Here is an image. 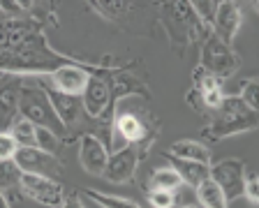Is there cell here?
Returning <instances> with one entry per match:
<instances>
[{
    "label": "cell",
    "mask_w": 259,
    "mask_h": 208,
    "mask_svg": "<svg viewBox=\"0 0 259 208\" xmlns=\"http://www.w3.org/2000/svg\"><path fill=\"white\" fill-rule=\"evenodd\" d=\"M63 65H95V63H83L76 60L72 56H65L56 49H51V44L47 42L44 30H35L26 42L14 51H0V72L14 76H28L37 74L47 76L51 72H56Z\"/></svg>",
    "instance_id": "obj_1"
},
{
    "label": "cell",
    "mask_w": 259,
    "mask_h": 208,
    "mask_svg": "<svg viewBox=\"0 0 259 208\" xmlns=\"http://www.w3.org/2000/svg\"><path fill=\"white\" fill-rule=\"evenodd\" d=\"M259 128V116L250 107H245L238 97H222L220 107L213 111V123L201 130V137L208 141L234 137V134L252 132Z\"/></svg>",
    "instance_id": "obj_2"
},
{
    "label": "cell",
    "mask_w": 259,
    "mask_h": 208,
    "mask_svg": "<svg viewBox=\"0 0 259 208\" xmlns=\"http://www.w3.org/2000/svg\"><path fill=\"white\" fill-rule=\"evenodd\" d=\"M19 113H21V118L30 120L35 128L51 130L58 139L67 137V128L56 116L51 100L39 84H21V88H19Z\"/></svg>",
    "instance_id": "obj_3"
},
{
    "label": "cell",
    "mask_w": 259,
    "mask_h": 208,
    "mask_svg": "<svg viewBox=\"0 0 259 208\" xmlns=\"http://www.w3.org/2000/svg\"><path fill=\"white\" fill-rule=\"evenodd\" d=\"M113 132L118 134V150L123 146L135 144L141 150L146 144H151V139L155 134V128H151V113L144 109H123L120 104L113 107V120H111Z\"/></svg>",
    "instance_id": "obj_4"
},
{
    "label": "cell",
    "mask_w": 259,
    "mask_h": 208,
    "mask_svg": "<svg viewBox=\"0 0 259 208\" xmlns=\"http://www.w3.org/2000/svg\"><path fill=\"white\" fill-rule=\"evenodd\" d=\"M164 14H167V30L176 44H192L201 37L208 35V28L194 16L190 3H164Z\"/></svg>",
    "instance_id": "obj_5"
},
{
    "label": "cell",
    "mask_w": 259,
    "mask_h": 208,
    "mask_svg": "<svg viewBox=\"0 0 259 208\" xmlns=\"http://www.w3.org/2000/svg\"><path fill=\"white\" fill-rule=\"evenodd\" d=\"M238 63H241V60H238V56L234 54V49L229 47V44H222L213 32L206 35L204 47H201L199 67H204L206 72H210V74L220 81V79L232 76L238 69Z\"/></svg>",
    "instance_id": "obj_6"
},
{
    "label": "cell",
    "mask_w": 259,
    "mask_h": 208,
    "mask_svg": "<svg viewBox=\"0 0 259 208\" xmlns=\"http://www.w3.org/2000/svg\"><path fill=\"white\" fill-rule=\"evenodd\" d=\"M81 102H83V111L93 118V120H104L111 123L113 120V104L111 91H109V81L104 74H91L86 84V91L81 93Z\"/></svg>",
    "instance_id": "obj_7"
},
{
    "label": "cell",
    "mask_w": 259,
    "mask_h": 208,
    "mask_svg": "<svg viewBox=\"0 0 259 208\" xmlns=\"http://www.w3.org/2000/svg\"><path fill=\"white\" fill-rule=\"evenodd\" d=\"M208 176L222 190L227 201L243 197V183H245V162L238 157H227L208 167Z\"/></svg>",
    "instance_id": "obj_8"
},
{
    "label": "cell",
    "mask_w": 259,
    "mask_h": 208,
    "mask_svg": "<svg viewBox=\"0 0 259 208\" xmlns=\"http://www.w3.org/2000/svg\"><path fill=\"white\" fill-rule=\"evenodd\" d=\"M21 192L26 194L28 199L42 203V206L49 208H58L63 203L65 197V187L60 181L49 176H37V174H26L21 171Z\"/></svg>",
    "instance_id": "obj_9"
},
{
    "label": "cell",
    "mask_w": 259,
    "mask_h": 208,
    "mask_svg": "<svg viewBox=\"0 0 259 208\" xmlns=\"http://www.w3.org/2000/svg\"><path fill=\"white\" fill-rule=\"evenodd\" d=\"M141 153H144V150L135 144L123 146L120 150H113V153L109 155L102 176L107 178L109 183H118V185L132 183L135 181V174H137V167H139V162H141Z\"/></svg>",
    "instance_id": "obj_10"
},
{
    "label": "cell",
    "mask_w": 259,
    "mask_h": 208,
    "mask_svg": "<svg viewBox=\"0 0 259 208\" xmlns=\"http://www.w3.org/2000/svg\"><path fill=\"white\" fill-rule=\"evenodd\" d=\"M14 164L26 174H37V176L56 178V174L63 171V164L56 155L37 148V146H19L14 155Z\"/></svg>",
    "instance_id": "obj_11"
},
{
    "label": "cell",
    "mask_w": 259,
    "mask_h": 208,
    "mask_svg": "<svg viewBox=\"0 0 259 208\" xmlns=\"http://www.w3.org/2000/svg\"><path fill=\"white\" fill-rule=\"evenodd\" d=\"M109 160V150L102 144V139L95 134H81L79 141V162L91 176H102Z\"/></svg>",
    "instance_id": "obj_12"
},
{
    "label": "cell",
    "mask_w": 259,
    "mask_h": 208,
    "mask_svg": "<svg viewBox=\"0 0 259 208\" xmlns=\"http://www.w3.org/2000/svg\"><path fill=\"white\" fill-rule=\"evenodd\" d=\"M241 23H243V14H241V10H238V5L232 3V0H225V3H218L215 21L210 26V32H213L222 44H229V47H232Z\"/></svg>",
    "instance_id": "obj_13"
},
{
    "label": "cell",
    "mask_w": 259,
    "mask_h": 208,
    "mask_svg": "<svg viewBox=\"0 0 259 208\" xmlns=\"http://www.w3.org/2000/svg\"><path fill=\"white\" fill-rule=\"evenodd\" d=\"M42 88L47 91L49 100H51V107H54L56 116L60 118V123L67 128V132L74 130V125L79 123L81 116H83V102H81V97L65 95V93H58V91H54V88H49V86H42Z\"/></svg>",
    "instance_id": "obj_14"
},
{
    "label": "cell",
    "mask_w": 259,
    "mask_h": 208,
    "mask_svg": "<svg viewBox=\"0 0 259 208\" xmlns=\"http://www.w3.org/2000/svg\"><path fill=\"white\" fill-rule=\"evenodd\" d=\"M39 28L42 26L35 19H5L0 23V51L19 49Z\"/></svg>",
    "instance_id": "obj_15"
},
{
    "label": "cell",
    "mask_w": 259,
    "mask_h": 208,
    "mask_svg": "<svg viewBox=\"0 0 259 208\" xmlns=\"http://www.w3.org/2000/svg\"><path fill=\"white\" fill-rule=\"evenodd\" d=\"M23 76H12V81H0V132H10L19 120V88Z\"/></svg>",
    "instance_id": "obj_16"
},
{
    "label": "cell",
    "mask_w": 259,
    "mask_h": 208,
    "mask_svg": "<svg viewBox=\"0 0 259 208\" xmlns=\"http://www.w3.org/2000/svg\"><path fill=\"white\" fill-rule=\"evenodd\" d=\"M109 91H111V102L116 104L118 100H125V97H135V95H144L146 100L151 97V91L148 86L141 84V79L132 74H116L111 81H109Z\"/></svg>",
    "instance_id": "obj_17"
},
{
    "label": "cell",
    "mask_w": 259,
    "mask_h": 208,
    "mask_svg": "<svg viewBox=\"0 0 259 208\" xmlns=\"http://www.w3.org/2000/svg\"><path fill=\"white\" fill-rule=\"evenodd\" d=\"M167 160L171 162V167L176 169V174L181 176V181L188 183V185H192V187H197L201 181L208 178V164L181 160V157H174V155H169V153H167Z\"/></svg>",
    "instance_id": "obj_18"
},
{
    "label": "cell",
    "mask_w": 259,
    "mask_h": 208,
    "mask_svg": "<svg viewBox=\"0 0 259 208\" xmlns=\"http://www.w3.org/2000/svg\"><path fill=\"white\" fill-rule=\"evenodd\" d=\"M169 155L174 157H181V160H190V162H201V164H208L210 162V150L206 148L199 141H174L169 146Z\"/></svg>",
    "instance_id": "obj_19"
},
{
    "label": "cell",
    "mask_w": 259,
    "mask_h": 208,
    "mask_svg": "<svg viewBox=\"0 0 259 208\" xmlns=\"http://www.w3.org/2000/svg\"><path fill=\"white\" fill-rule=\"evenodd\" d=\"M194 190H197V199H199V203L204 208H227V203H229L220 187L210 181V176L206 181H201Z\"/></svg>",
    "instance_id": "obj_20"
},
{
    "label": "cell",
    "mask_w": 259,
    "mask_h": 208,
    "mask_svg": "<svg viewBox=\"0 0 259 208\" xmlns=\"http://www.w3.org/2000/svg\"><path fill=\"white\" fill-rule=\"evenodd\" d=\"M181 185H183V181H181V176L176 174L174 167H160L148 178V190H169V192H176Z\"/></svg>",
    "instance_id": "obj_21"
},
{
    "label": "cell",
    "mask_w": 259,
    "mask_h": 208,
    "mask_svg": "<svg viewBox=\"0 0 259 208\" xmlns=\"http://www.w3.org/2000/svg\"><path fill=\"white\" fill-rule=\"evenodd\" d=\"M21 169L14 164V160L10 162H0V192L5 194H12V192H21Z\"/></svg>",
    "instance_id": "obj_22"
},
{
    "label": "cell",
    "mask_w": 259,
    "mask_h": 208,
    "mask_svg": "<svg viewBox=\"0 0 259 208\" xmlns=\"http://www.w3.org/2000/svg\"><path fill=\"white\" fill-rule=\"evenodd\" d=\"M83 194L88 199H93L95 203H100L102 208H141L137 201H130L125 197H113V194H104L100 190H93V187H83Z\"/></svg>",
    "instance_id": "obj_23"
},
{
    "label": "cell",
    "mask_w": 259,
    "mask_h": 208,
    "mask_svg": "<svg viewBox=\"0 0 259 208\" xmlns=\"http://www.w3.org/2000/svg\"><path fill=\"white\" fill-rule=\"evenodd\" d=\"M91 7L97 14H102L104 19L113 21V19H120L123 14H127L130 3H125V0H95V3H91Z\"/></svg>",
    "instance_id": "obj_24"
},
{
    "label": "cell",
    "mask_w": 259,
    "mask_h": 208,
    "mask_svg": "<svg viewBox=\"0 0 259 208\" xmlns=\"http://www.w3.org/2000/svg\"><path fill=\"white\" fill-rule=\"evenodd\" d=\"M35 125L26 118H19L14 125H12V137L16 139V144L19 146H37V137H35Z\"/></svg>",
    "instance_id": "obj_25"
},
{
    "label": "cell",
    "mask_w": 259,
    "mask_h": 208,
    "mask_svg": "<svg viewBox=\"0 0 259 208\" xmlns=\"http://www.w3.org/2000/svg\"><path fill=\"white\" fill-rule=\"evenodd\" d=\"M190 7H192L194 16H197L204 26H208V28L213 26V21H215V12H218L215 0H192Z\"/></svg>",
    "instance_id": "obj_26"
},
{
    "label": "cell",
    "mask_w": 259,
    "mask_h": 208,
    "mask_svg": "<svg viewBox=\"0 0 259 208\" xmlns=\"http://www.w3.org/2000/svg\"><path fill=\"white\" fill-rule=\"evenodd\" d=\"M192 91H197L199 95H204V93H210L215 91V88H220V81L215 79V76L210 74V72H206L204 67H197L192 72Z\"/></svg>",
    "instance_id": "obj_27"
},
{
    "label": "cell",
    "mask_w": 259,
    "mask_h": 208,
    "mask_svg": "<svg viewBox=\"0 0 259 208\" xmlns=\"http://www.w3.org/2000/svg\"><path fill=\"white\" fill-rule=\"evenodd\" d=\"M35 137H37V148L47 150V153H51V155L58 153L60 139L56 137V134L51 132V130H47V128H37V130H35Z\"/></svg>",
    "instance_id": "obj_28"
},
{
    "label": "cell",
    "mask_w": 259,
    "mask_h": 208,
    "mask_svg": "<svg viewBox=\"0 0 259 208\" xmlns=\"http://www.w3.org/2000/svg\"><path fill=\"white\" fill-rule=\"evenodd\" d=\"M259 86H257V79H248L245 84L241 86V95H238V100L245 104V107H250L252 111H257V104H259Z\"/></svg>",
    "instance_id": "obj_29"
},
{
    "label": "cell",
    "mask_w": 259,
    "mask_h": 208,
    "mask_svg": "<svg viewBox=\"0 0 259 208\" xmlns=\"http://www.w3.org/2000/svg\"><path fill=\"white\" fill-rule=\"evenodd\" d=\"M16 150H19V144H16V139L12 137V132H0V162L14 160Z\"/></svg>",
    "instance_id": "obj_30"
},
{
    "label": "cell",
    "mask_w": 259,
    "mask_h": 208,
    "mask_svg": "<svg viewBox=\"0 0 259 208\" xmlns=\"http://www.w3.org/2000/svg\"><path fill=\"white\" fill-rule=\"evenodd\" d=\"M174 201H176V194L169 190H151L148 192V203L153 208H171Z\"/></svg>",
    "instance_id": "obj_31"
},
{
    "label": "cell",
    "mask_w": 259,
    "mask_h": 208,
    "mask_svg": "<svg viewBox=\"0 0 259 208\" xmlns=\"http://www.w3.org/2000/svg\"><path fill=\"white\" fill-rule=\"evenodd\" d=\"M243 194L248 197L250 203H259V181L254 174L245 171V183H243Z\"/></svg>",
    "instance_id": "obj_32"
},
{
    "label": "cell",
    "mask_w": 259,
    "mask_h": 208,
    "mask_svg": "<svg viewBox=\"0 0 259 208\" xmlns=\"http://www.w3.org/2000/svg\"><path fill=\"white\" fill-rule=\"evenodd\" d=\"M58 208H86V203H83L79 192H70L63 197V203H60Z\"/></svg>",
    "instance_id": "obj_33"
},
{
    "label": "cell",
    "mask_w": 259,
    "mask_h": 208,
    "mask_svg": "<svg viewBox=\"0 0 259 208\" xmlns=\"http://www.w3.org/2000/svg\"><path fill=\"white\" fill-rule=\"evenodd\" d=\"M0 208H12V203L7 201V199H5V194H3V192H0Z\"/></svg>",
    "instance_id": "obj_34"
},
{
    "label": "cell",
    "mask_w": 259,
    "mask_h": 208,
    "mask_svg": "<svg viewBox=\"0 0 259 208\" xmlns=\"http://www.w3.org/2000/svg\"><path fill=\"white\" fill-rule=\"evenodd\" d=\"M5 19H7V16H5V14H3V10H0V23L5 21Z\"/></svg>",
    "instance_id": "obj_35"
},
{
    "label": "cell",
    "mask_w": 259,
    "mask_h": 208,
    "mask_svg": "<svg viewBox=\"0 0 259 208\" xmlns=\"http://www.w3.org/2000/svg\"><path fill=\"white\" fill-rule=\"evenodd\" d=\"M181 208H197V206H192V203H185V206H181Z\"/></svg>",
    "instance_id": "obj_36"
}]
</instances>
